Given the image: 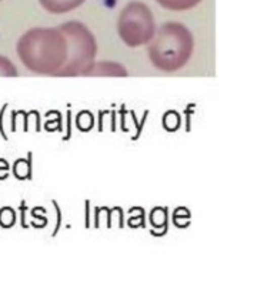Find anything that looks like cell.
Returning a JSON list of instances; mask_svg holds the SVG:
<instances>
[{
  "label": "cell",
  "mask_w": 274,
  "mask_h": 292,
  "mask_svg": "<svg viewBox=\"0 0 274 292\" xmlns=\"http://www.w3.org/2000/svg\"><path fill=\"white\" fill-rule=\"evenodd\" d=\"M16 50L27 70L56 77L67 59V40L59 27H34L19 39Z\"/></svg>",
  "instance_id": "1"
},
{
  "label": "cell",
  "mask_w": 274,
  "mask_h": 292,
  "mask_svg": "<svg viewBox=\"0 0 274 292\" xmlns=\"http://www.w3.org/2000/svg\"><path fill=\"white\" fill-rule=\"evenodd\" d=\"M149 43L151 64L167 73L183 69L194 50L193 34L184 24L177 22L162 24Z\"/></svg>",
  "instance_id": "2"
},
{
  "label": "cell",
  "mask_w": 274,
  "mask_h": 292,
  "mask_svg": "<svg viewBox=\"0 0 274 292\" xmlns=\"http://www.w3.org/2000/svg\"><path fill=\"white\" fill-rule=\"evenodd\" d=\"M59 30L67 40V59L56 77H76L94 63L97 43L93 33L80 22H67L59 26Z\"/></svg>",
  "instance_id": "3"
},
{
  "label": "cell",
  "mask_w": 274,
  "mask_h": 292,
  "mask_svg": "<svg viewBox=\"0 0 274 292\" xmlns=\"http://www.w3.org/2000/svg\"><path fill=\"white\" fill-rule=\"evenodd\" d=\"M118 32L122 41L129 47L147 44L156 33L151 10L141 2H130L119 15Z\"/></svg>",
  "instance_id": "4"
},
{
  "label": "cell",
  "mask_w": 274,
  "mask_h": 292,
  "mask_svg": "<svg viewBox=\"0 0 274 292\" xmlns=\"http://www.w3.org/2000/svg\"><path fill=\"white\" fill-rule=\"evenodd\" d=\"M83 76L86 77H127L129 73L126 70V67L123 64L118 63V62H97L93 63L89 69H87Z\"/></svg>",
  "instance_id": "5"
},
{
  "label": "cell",
  "mask_w": 274,
  "mask_h": 292,
  "mask_svg": "<svg viewBox=\"0 0 274 292\" xmlns=\"http://www.w3.org/2000/svg\"><path fill=\"white\" fill-rule=\"evenodd\" d=\"M42 8L53 15L69 13L74 9L80 8L86 0H39Z\"/></svg>",
  "instance_id": "6"
},
{
  "label": "cell",
  "mask_w": 274,
  "mask_h": 292,
  "mask_svg": "<svg viewBox=\"0 0 274 292\" xmlns=\"http://www.w3.org/2000/svg\"><path fill=\"white\" fill-rule=\"evenodd\" d=\"M33 153L29 151L27 158H19L13 164V175L17 180H31L33 178Z\"/></svg>",
  "instance_id": "7"
},
{
  "label": "cell",
  "mask_w": 274,
  "mask_h": 292,
  "mask_svg": "<svg viewBox=\"0 0 274 292\" xmlns=\"http://www.w3.org/2000/svg\"><path fill=\"white\" fill-rule=\"evenodd\" d=\"M162 8L173 12H184L196 8L202 0H156Z\"/></svg>",
  "instance_id": "8"
},
{
  "label": "cell",
  "mask_w": 274,
  "mask_h": 292,
  "mask_svg": "<svg viewBox=\"0 0 274 292\" xmlns=\"http://www.w3.org/2000/svg\"><path fill=\"white\" fill-rule=\"evenodd\" d=\"M150 225L153 228L167 229L169 225V208L167 207H156L150 211Z\"/></svg>",
  "instance_id": "9"
},
{
  "label": "cell",
  "mask_w": 274,
  "mask_h": 292,
  "mask_svg": "<svg viewBox=\"0 0 274 292\" xmlns=\"http://www.w3.org/2000/svg\"><path fill=\"white\" fill-rule=\"evenodd\" d=\"M162 123H163V127H165L166 131H169V133H174V131H177L181 126L180 114H179L176 110L166 111L165 116H163V120H162Z\"/></svg>",
  "instance_id": "10"
},
{
  "label": "cell",
  "mask_w": 274,
  "mask_h": 292,
  "mask_svg": "<svg viewBox=\"0 0 274 292\" xmlns=\"http://www.w3.org/2000/svg\"><path fill=\"white\" fill-rule=\"evenodd\" d=\"M94 126V117L90 111L83 110L80 111L76 117V127L83 133H89Z\"/></svg>",
  "instance_id": "11"
},
{
  "label": "cell",
  "mask_w": 274,
  "mask_h": 292,
  "mask_svg": "<svg viewBox=\"0 0 274 292\" xmlns=\"http://www.w3.org/2000/svg\"><path fill=\"white\" fill-rule=\"evenodd\" d=\"M16 224V211L12 207L0 208V227L2 228H12Z\"/></svg>",
  "instance_id": "12"
},
{
  "label": "cell",
  "mask_w": 274,
  "mask_h": 292,
  "mask_svg": "<svg viewBox=\"0 0 274 292\" xmlns=\"http://www.w3.org/2000/svg\"><path fill=\"white\" fill-rule=\"evenodd\" d=\"M0 77H17L16 66L5 56H0Z\"/></svg>",
  "instance_id": "13"
},
{
  "label": "cell",
  "mask_w": 274,
  "mask_h": 292,
  "mask_svg": "<svg viewBox=\"0 0 274 292\" xmlns=\"http://www.w3.org/2000/svg\"><path fill=\"white\" fill-rule=\"evenodd\" d=\"M9 170H10V166H9L8 161L5 158H0V181L8 178Z\"/></svg>",
  "instance_id": "14"
},
{
  "label": "cell",
  "mask_w": 274,
  "mask_h": 292,
  "mask_svg": "<svg viewBox=\"0 0 274 292\" xmlns=\"http://www.w3.org/2000/svg\"><path fill=\"white\" fill-rule=\"evenodd\" d=\"M6 109H8V104H5V106H3V109L0 110V134H2V137H3L5 140H8V135H6V133H5V128H3V116H5V111H6Z\"/></svg>",
  "instance_id": "15"
},
{
  "label": "cell",
  "mask_w": 274,
  "mask_h": 292,
  "mask_svg": "<svg viewBox=\"0 0 274 292\" xmlns=\"http://www.w3.org/2000/svg\"><path fill=\"white\" fill-rule=\"evenodd\" d=\"M52 203H53V206H55L56 211H57V225H56L55 231H53V237H56V234H57V231H59V228H60V221H62V215H60V208H59V206H57V203H56V200H53Z\"/></svg>",
  "instance_id": "16"
},
{
  "label": "cell",
  "mask_w": 274,
  "mask_h": 292,
  "mask_svg": "<svg viewBox=\"0 0 274 292\" xmlns=\"http://www.w3.org/2000/svg\"><path fill=\"white\" fill-rule=\"evenodd\" d=\"M27 207H26V201H22L20 203V221H22V227L23 228H27L29 225L26 224V220H24V213H26Z\"/></svg>",
  "instance_id": "17"
}]
</instances>
